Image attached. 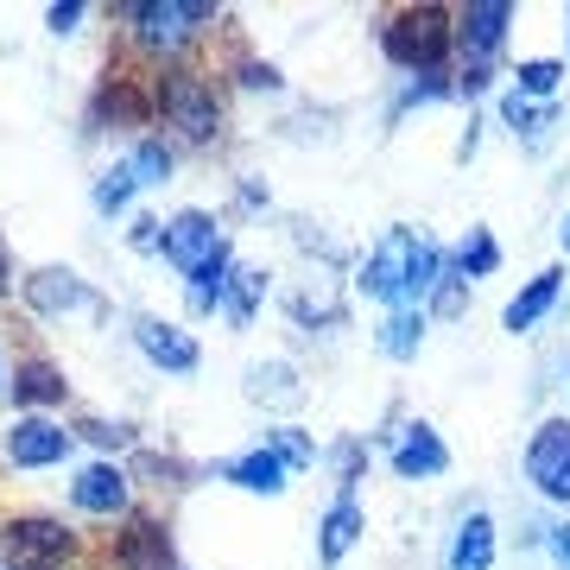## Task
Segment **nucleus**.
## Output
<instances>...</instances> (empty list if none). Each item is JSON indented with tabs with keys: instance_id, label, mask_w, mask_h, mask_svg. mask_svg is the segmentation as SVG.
Returning a JSON list of instances; mask_svg holds the SVG:
<instances>
[{
	"instance_id": "10",
	"label": "nucleus",
	"mask_w": 570,
	"mask_h": 570,
	"mask_svg": "<svg viewBox=\"0 0 570 570\" xmlns=\"http://www.w3.org/2000/svg\"><path fill=\"white\" fill-rule=\"evenodd\" d=\"M70 456V431L51 425V419H13L7 431V463L13 469H51Z\"/></svg>"
},
{
	"instance_id": "39",
	"label": "nucleus",
	"mask_w": 570,
	"mask_h": 570,
	"mask_svg": "<svg viewBox=\"0 0 570 570\" xmlns=\"http://www.w3.org/2000/svg\"><path fill=\"white\" fill-rule=\"evenodd\" d=\"M0 570H7V564H0Z\"/></svg>"
},
{
	"instance_id": "4",
	"label": "nucleus",
	"mask_w": 570,
	"mask_h": 570,
	"mask_svg": "<svg viewBox=\"0 0 570 570\" xmlns=\"http://www.w3.org/2000/svg\"><path fill=\"white\" fill-rule=\"evenodd\" d=\"M513 26V7L508 0H475L456 13V51H463V77H456V96H482L489 89V63L501 51Z\"/></svg>"
},
{
	"instance_id": "36",
	"label": "nucleus",
	"mask_w": 570,
	"mask_h": 570,
	"mask_svg": "<svg viewBox=\"0 0 570 570\" xmlns=\"http://www.w3.org/2000/svg\"><path fill=\"white\" fill-rule=\"evenodd\" d=\"M558 235H564V254H570V216H564V228H558Z\"/></svg>"
},
{
	"instance_id": "19",
	"label": "nucleus",
	"mask_w": 570,
	"mask_h": 570,
	"mask_svg": "<svg viewBox=\"0 0 570 570\" xmlns=\"http://www.w3.org/2000/svg\"><path fill=\"white\" fill-rule=\"evenodd\" d=\"M58 400H63V374L45 355L13 367V406H58Z\"/></svg>"
},
{
	"instance_id": "14",
	"label": "nucleus",
	"mask_w": 570,
	"mask_h": 570,
	"mask_svg": "<svg viewBox=\"0 0 570 570\" xmlns=\"http://www.w3.org/2000/svg\"><path fill=\"white\" fill-rule=\"evenodd\" d=\"M115 570H171V532L159 520H127L115 539Z\"/></svg>"
},
{
	"instance_id": "15",
	"label": "nucleus",
	"mask_w": 570,
	"mask_h": 570,
	"mask_svg": "<svg viewBox=\"0 0 570 570\" xmlns=\"http://www.w3.org/2000/svg\"><path fill=\"white\" fill-rule=\"evenodd\" d=\"M450 570H494V513L489 508H469L463 527L450 532V551H444Z\"/></svg>"
},
{
	"instance_id": "32",
	"label": "nucleus",
	"mask_w": 570,
	"mask_h": 570,
	"mask_svg": "<svg viewBox=\"0 0 570 570\" xmlns=\"http://www.w3.org/2000/svg\"><path fill=\"white\" fill-rule=\"evenodd\" d=\"M127 242L140 247V254H159V247H165V223H159V216H134Z\"/></svg>"
},
{
	"instance_id": "8",
	"label": "nucleus",
	"mask_w": 570,
	"mask_h": 570,
	"mask_svg": "<svg viewBox=\"0 0 570 570\" xmlns=\"http://www.w3.org/2000/svg\"><path fill=\"white\" fill-rule=\"evenodd\" d=\"M387 463H393V475L425 482V475H444L450 469V444L425 425V419H412V425L387 431Z\"/></svg>"
},
{
	"instance_id": "1",
	"label": "nucleus",
	"mask_w": 570,
	"mask_h": 570,
	"mask_svg": "<svg viewBox=\"0 0 570 570\" xmlns=\"http://www.w3.org/2000/svg\"><path fill=\"white\" fill-rule=\"evenodd\" d=\"M444 273H450V261H444V247L438 242H425L419 228H387L381 247L362 261V279L355 285H362L374 305L406 311V305H425Z\"/></svg>"
},
{
	"instance_id": "6",
	"label": "nucleus",
	"mask_w": 570,
	"mask_h": 570,
	"mask_svg": "<svg viewBox=\"0 0 570 570\" xmlns=\"http://www.w3.org/2000/svg\"><path fill=\"white\" fill-rule=\"evenodd\" d=\"M223 247H228V235H223V223H216L209 209H178V216L165 223V247H159V254L178 266L184 279H190V273H204Z\"/></svg>"
},
{
	"instance_id": "9",
	"label": "nucleus",
	"mask_w": 570,
	"mask_h": 570,
	"mask_svg": "<svg viewBox=\"0 0 570 570\" xmlns=\"http://www.w3.org/2000/svg\"><path fill=\"white\" fill-rule=\"evenodd\" d=\"M134 343H140V355L153 367H165V374H197V362H204L197 336L178 330V324H165V317H134Z\"/></svg>"
},
{
	"instance_id": "13",
	"label": "nucleus",
	"mask_w": 570,
	"mask_h": 570,
	"mask_svg": "<svg viewBox=\"0 0 570 570\" xmlns=\"http://www.w3.org/2000/svg\"><path fill=\"white\" fill-rule=\"evenodd\" d=\"M7 546H13V564H51V558H70L77 539L58 520H7Z\"/></svg>"
},
{
	"instance_id": "24",
	"label": "nucleus",
	"mask_w": 570,
	"mask_h": 570,
	"mask_svg": "<svg viewBox=\"0 0 570 570\" xmlns=\"http://www.w3.org/2000/svg\"><path fill=\"white\" fill-rule=\"evenodd\" d=\"M456 273H463V279H482V273H494V266H501V247H494V235L489 228H469L463 235V247H456Z\"/></svg>"
},
{
	"instance_id": "7",
	"label": "nucleus",
	"mask_w": 570,
	"mask_h": 570,
	"mask_svg": "<svg viewBox=\"0 0 570 570\" xmlns=\"http://www.w3.org/2000/svg\"><path fill=\"white\" fill-rule=\"evenodd\" d=\"M527 482L546 501L570 508V419H546L527 444Z\"/></svg>"
},
{
	"instance_id": "27",
	"label": "nucleus",
	"mask_w": 570,
	"mask_h": 570,
	"mask_svg": "<svg viewBox=\"0 0 570 570\" xmlns=\"http://www.w3.org/2000/svg\"><path fill=\"white\" fill-rule=\"evenodd\" d=\"M558 82H564V63L558 58H527L520 63V70H513V89H520V96H558Z\"/></svg>"
},
{
	"instance_id": "30",
	"label": "nucleus",
	"mask_w": 570,
	"mask_h": 570,
	"mask_svg": "<svg viewBox=\"0 0 570 570\" xmlns=\"http://www.w3.org/2000/svg\"><path fill=\"white\" fill-rule=\"evenodd\" d=\"M463 305H469V279L450 266L444 279H438V292H431V311H438V317H456Z\"/></svg>"
},
{
	"instance_id": "16",
	"label": "nucleus",
	"mask_w": 570,
	"mask_h": 570,
	"mask_svg": "<svg viewBox=\"0 0 570 570\" xmlns=\"http://www.w3.org/2000/svg\"><path fill=\"white\" fill-rule=\"evenodd\" d=\"M355 539H362V501L343 489V494H336V508L324 513V527H317V564L336 570L348 551H355Z\"/></svg>"
},
{
	"instance_id": "23",
	"label": "nucleus",
	"mask_w": 570,
	"mask_h": 570,
	"mask_svg": "<svg viewBox=\"0 0 570 570\" xmlns=\"http://www.w3.org/2000/svg\"><path fill=\"white\" fill-rule=\"evenodd\" d=\"M134 190H140V178H134V165H108L102 178H96V190H89V204L102 209V216H115V209H127L134 204Z\"/></svg>"
},
{
	"instance_id": "11",
	"label": "nucleus",
	"mask_w": 570,
	"mask_h": 570,
	"mask_svg": "<svg viewBox=\"0 0 570 570\" xmlns=\"http://www.w3.org/2000/svg\"><path fill=\"white\" fill-rule=\"evenodd\" d=\"M70 501H77V513H127V501H134V489H127V469L121 463H89L70 482Z\"/></svg>"
},
{
	"instance_id": "35",
	"label": "nucleus",
	"mask_w": 570,
	"mask_h": 570,
	"mask_svg": "<svg viewBox=\"0 0 570 570\" xmlns=\"http://www.w3.org/2000/svg\"><path fill=\"white\" fill-rule=\"evenodd\" d=\"M546 551L570 570V520H564V527H546Z\"/></svg>"
},
{
	"instance_id": "2",
	"label": "nucleus",
	"mask_w": 570,
	"mask_h": 570,
	"mask_svg": "<svg viewBox=\"0 0 570 570\" xmlns=\"http://www.w3.org/2000/svg\"><path fill=\"white\" fill-rule=\"evenodd\" d=\"M450 45H456V13H444V7H400V13L381 26V51H387L400 70H412V77L444 70Z\"/></svg>"
},
{
	"instance_id": "31",
	"label": "nucleus",
	"mask_w": 570,
	"mask_h": 570,
	"mask_svg": "<svg viewBox=\"0 0 570 570\" xmlns=\"http://www.w3.org/2000/svg\"><path fill=\"white\" fill-rule=\"evenodd\" d=\"M82 438H89V444H102V450H127V444H134V431H127V425H108V419H82Z\"/></svg>"
},
{
	"instance_id": "17",
	"label": "nucleus",
	"mask_w": 570,
	"mask_h": 570,
	"mask_svg": "<svg viewBox=\"0 0 570 570\" xmlns=\"http://www.w3.org/2000/svg\"><path fill=\"white\" fill-rule=\"evenodd\" d=\"M558 292H564V273H558V266H546V273H532V279H527V285H520V292L508 298V311H501V324H508L513 336H520V330H532V324H539V317H546L551 305H558Z\"/></svg>"
},
{
	"instance_id": "33",
	"label": "nucleus",
	"mask_w": 570,
	"mask_h": 570,
	"mask_svg": "<svg viewBox=\"0 0 570 570\" xmlns=\"http://www.w3.org/2000/svg\"><path fill=\"white\" fill-rule=\"evenodd\" d=\"M279 70L273 63H261V58H242V89H279Z\"/></svg>"
},
{
	"instance_id": "18",
	"label": "nucleus",
	"mask_w": 570,
	"mask_h": 570,
	"mask_svg": "<svg viewBox=\"0 0 570 570\" xmlns=\"http://www.w3.org/2000/svg\"><path fill=\"white\" fill-rule=\"evenodd\" d=\"M216 475L235 482V489H247V494H285V475H292V469L261 444V450H247V456H235V463H223Z\"/></svg>"
},
{
	"instance_id": "26",
	"label": "nucleus",
	"mask_w": 570,
	"mask_h": 570,
	"mask_svg": "<svg viewBox=\"0 0 570 570\" xmlns=\"http://www.w3.org/2000/svg\"><path fill=\"white\" fill-rule=\"evenodd\" d=\"M247 393H254V400H266V393H273V400H285V406H298V400H305V387H298V374H292L285 362L254 367V374H247Z\"/></svg>"
},
{
	"instance_id": "5",
	"label": "nucleus",
	"mask_w": 570,
	"mask_h": 570,
	"mask_svg": "<svg viewBox=\"0 0 570 570\" xmlns=\"http://www.w3.org/2000/svg\"><path fill=\"white\" fill-rule=\"evenodd\" d=\"M121 20L134 26V45H146V51H184L216 20V7L209 0H127Z\"/></svg>"
},
{
	"instance_id": "29",
	"label": "nucleus",
	"mask_w": 570,
	"mask_h": 570,
	"mask_svg": "<svg viewBox=\"0 0 570 570\" xmlns=\"http://www.w3.org/2000/svg\"><path fill=\"white\" fill-rule=\"evenodd\" d=\"M127 165H134V178L140 184H165L171 178V146H165L159 134H146V140L127 153Z\"/></svg>"
},
{
	"instance_id": "37",
	"label": "nucleus",
	"mask_w": 570,
	"mask_h": 570,
	"mask_svg": "<svg viewBox=\"0 0 570 570\" xmlns=\"http://www.w3.org/2000/svg\"><path fill=\"white\" fill-rule=\"evenodd\" d=\"M0 285H7V254H0Z\"/></svg>"
},
{
	"instance_id": "21",
	"label": "nucleus",
	"mask_w": 570,
	"mask_h": 570,
	"mask_svg": "<svg viewBox=\"0 0 570 570\" xmlns=\"http://www.w3.org/2000/svg\"><path fill=\"white\" fill-rule=\"evenodd\" d=\"M228 279H235V254L223 247V254L204 266V273H190V311H223Z\"/></svg>"
},
{
	"instance_id": "12",
	"label": "nucleus",
	"mask_w": 570,
	"mask_h": 570,
	"mask_svg": "<svg viewBox=\"0 0 570 570\" xmlns=\"http://www.w3.org/2000/svg\"><path fill=\"white\" fill-rule=\"evenodd\" d=\"M26 305L39 311V317H63V311L96 305V298H89V285H82L70 266H39V273L26 279Z\"/></svg>"
},
{
	"instance_id": "34",
	"label": "nucleus",
	"mask_w": 570,
	"mask_h": 570,
	"mask_svg": "<svg viewBox=\"0 0 570 570\" xmlns=\"http://www.w3.org/2000/svg\"><path fill=\"white\" fill-rule=\"evenodd\" d=\"M45 20H51V32H77V20H82V0H58V7L45 13Z\"/></svg>"
},
{
	"instance_id": "22",
	"label": "nucleus",
	"mask_w": 570,
	"mask_h": 570,
	"mask_svg": "<svg viewBox=\"0 0 570 570\" xmlns=\"http://www.w3.org/2000/svg\"><path fill=\"white\" fill-rule=\"evenodd\" d=\"M266 298V273L254 266H235V279H228V298H223V317L228 324H254V305Z\"/></svg>"
},
{
	"instance_id": "3",
	"label": "nucleus",
	"mask_w": 570,
	"mask_h": 570,
	"mask_svg": "<svg viewBox=\"0 0 570 570\" xmlns=\"http://www.w3.org/2000/svg\"><path fill=\"white\" fill-rule=\"evenodd\" d=\"M159 115L165 127H178L190 146H209L216 134H223V102H216V82L204 77V70H190V63H171V70H159Z\"/></svg>"
},
{
	"instance_id": "38",
	"label": "nucleus",
	"mask_w": 570,
	"mask_h": 570,
	"mask_svg": "<svg viewBox=\"0 0 570 570\" xmlns=\"http://www.w3.org/2000/svg\"><path fill=\"white\" fill-rule=\"evenodd\" d=\"M564 32H570V7H564Z\"/></svg>"
},
{
	"instance_id": "20",
	"label": "nucleus",
	"mask_w": 570,
	"mask_h": 570,
	"mask_svg": "<svg viewBox=\"0 0 570 570\" xmlns=\"http://www.w3.org/2000/svg\"><path fill=\"white\" fill-rule=\"evenodd\" d=\"M425 305H406V311H393L387 324H381V348H387L393 362H412L419 355V343H425Z\"/></svg>"
},
{
	"instance_id": "25",
	"label": "nucleus",
	"mask_w": 570,
	"mask_h": 570,
	"mask_svg": "<svg viewBox=\"0 0 570 570\" xmlns=\"http://www.w3.org/2000/svg\"><path fill=\"white\" fill-rule=\"evenodd\" d=\"M266 450H273L285 469H311V463H317V438H311V431H298V425L266 431Z\"/></svg>"
},
{
	"instance_id": "28",
	"label": "nucleus",
	"mask_w": 570,
	"mask_h": 570,
	"mask_svg": "<svg viewBox=\"0 0 570 570\" xmlns=\"http://www.w3.org/2000/svg\"><path fill=\"white\" fill-rule=\"evenodd\" d=\"M501 121H508L513 134H546V127H558V108H532L520 89H508V96H501Z\"/></svg>"
}]
</instances>
